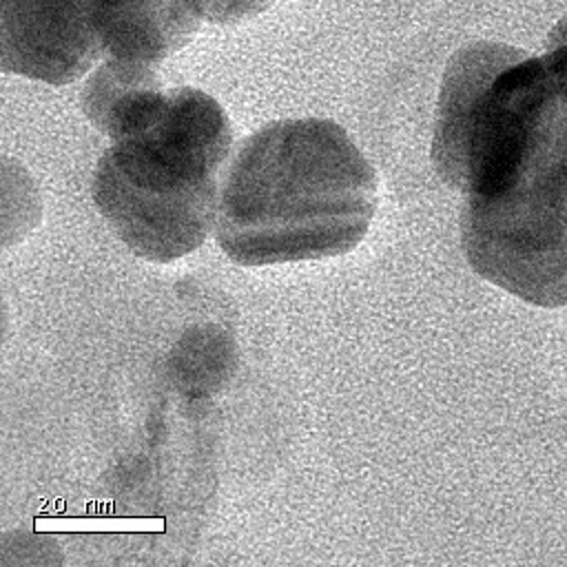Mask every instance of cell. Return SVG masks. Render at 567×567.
I'll use <instances>...</instances> for the list:
<instances>
[{
    "label": "cell",
    "mask_w": 567,
    "mask_h": 567,
    "mask_svg": "<svg viewBox=\"0 0 567 567\" xmlns=\"http://www.w3.org/2000/svg\"><path fill=\"white\" fill-rule=\"evenodd\" d=\"M461 246L472 270L509 295L567 303V95L547 71L501 188L465 197Z\"/></svg>",
    "instance_id": "3"
},
{
    "label": "cell",
    "mask_w": 567,
    "mask_h": 567,
    "mask_svg": "<svg viewBox=\"0 0 567 567\" xmlns=\"http://www.w3.org/2000/svg\"><path fill=\"white\" fill-rule=\"evenodd\" d=\"M2 210H4V244L18 239L38 221L40 204L31 177L11 159L2 162Z\"/></svg>",
    "instance_id": "6"
},
{
    "label": "cell",
    "mask_w": 567,
    "mask_h": 567,
    "mask_svg": "<svg viewBox=\"0 0 567 567\" xmlns=\"http://www.w3.org/2000/svg\"><path fill=\"white\" fill-rule=\"evenodd\" d=\"M102 55L93 0H2L4 73L64 86L86 75Z\"/></svg>",
    "instance_id": "4"
},
{
    "label": "cell",
    "mask_w": 567,
    "mask_h": 567,
    "mask_svg": "<svg viewBox=\"0 0 567 567\" xmlns=\"http://www.w3.org/2000/svg\"><path fill=\"white\" fill-rule=\"evenodd\" d=\"M197 4H199V2H197Z\"/></svg>",
    "instance_id": "9"
},
{
    "label": "cell",
    "mask_w": 567,
    "mask_h": 567,
    "mask_svg": "<svg viewBox=\"0 0 567 567\" xmlns=\"http://www.w3.org/2000/svg\"><path fill=\"white\" fill-rule=\"evenodd\" d=\"M547 49H554V47H567V11L558 18V22L549 29L547 33Z\"/></svg>",
    "instance_id": "8"
},
{
    "label": "cell",
    "mask_w": 567,
    "mask_h": 567,
    "mask_svg": "<svg viewBox=\"0 0 567 567\" xmlns=\"http://www.w3.org/2000/svg\"><path fill=\"white\" fill-rule=\"evenodd\" d=\"M374 210V168L341 124L279 120L230 157L215 239L239 266L337 257L359 246Z\"/></svg>",
    "instance_id": "1"
},
{
    "label": "cell",
    "mask_w": 567,
    "mask_h": 567,
    "mask_svg": "<svg viewBox=\"0 0 567 567\" xmlns=\"http://www.w3.org/2000/svg\"><path fill=\"white\" fill-rule=\"evenodd\" d=\"M202 18L215 24H233L261 13L272 0H197Z\"/></svg>",
    "instance_id": "7"
},
{
    "label": "cell",
    "mask_w": 567,
    "mask_h": 567,
    "mask_svg": "<svg viewBox=\"0 0 567 567\" xmlns=\"http://www.w3.org/2000/svg\"><path fill=\"white\" fill-rule=\"evenodd\" d=\"M82 111L111 142L146 131L162 115L168 91L155 64L106 55L82 86Z\"/></svg>",
    "instance_id": "5"
},
{
    "label": "cell",
    "mask_w": 567,
    "mask_h": 567,
    "mask_svg": "<svg viewBox=\"0 0 567 567\" xmlns=\"http://www.w3.org/2000/svg\"><path fill=\"white\" fill-rule=\"evenodd\" d=\"M230 148V120L215 97L193 86L168 89L155 124L102 153L93 202L131 252L175 261L215 230Z\"/></svg>",
    "instance_id": "2"
}]
</instances>
